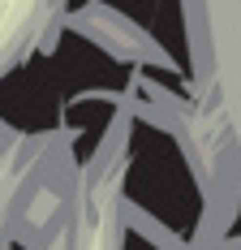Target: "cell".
I'll return each mask as SVG.
<instances>
[{
    "label": "cell",
    "mask_w": 241,
    "mask_h": 250,
    "mask_svg": "<svg viewBox=\"0 0 241 250\" xmlns=\"http://www.w3.org/2000/svg\"><path fill=\"white\" fill-rule=\"evenodd\" d=\"M35 9H39V0H0V65H4L9 52L18 48V39L26 35Z\"/></svg>",
    "instance_id": "obj_1"
}]
</instances>
